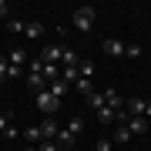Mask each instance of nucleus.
Segmentation results:
<instances>
[{
    "mask_svg": "<svg viewBox=\"0 0 151 151\" xmlns=\"http://www.w3.org/2000/svg\"><path fill=\"white\" fill-rule=\"evenodd\" d=\"M94 20H97V10H94V7H77L74 17H70V24H74L81 34H91L94 30Z\"/></svg>",
    "mask_w": 151,
    "mask_h": 151,
    "instance_id": "1",
    "label": "nucleus"
},
{
    "mask_svg": "<svg viewBox=\"0 0 151 151\" xmlns=\"http://www.w3.org/2000/svg\"><path fill=\"white\" fill-rule=\"evenodd\" d=\"M37 108L50 118V114H57V111H60V97H54L50 91H40V94H37Z\"/></svg>",
    "mask_w": 151,
    "mask_h": 151,
    "instance_id": "2",
    "label": "nucleus"
},
{
    "mask_svg": "<svg viewBox=\"0 0 151 151\" xmlns=\"http://www.w3.org/2000/svg\"><path fill=\"white\" fill-rule=\"evenodd\" d=\"M60 57H64V47H60V44H47L44 54H40L44 64H60Z\"/></svg>",
    "mask_w": 151,
    "mask_h": 151,
    "instance_id": "3",
    "label": "nucleus"
},
{
    "mask_svg": "<svg viewBox=\"0 0 151 151\" xmlns=\"http://www.w3.org/2000/svg\"><path fill=\"white\" fill-rule=\"evenodd\" d=\"M40 134H44V141H54L57 134H60V124H57V118H44V124H40ZM40 141V145H44Z\"/></svg>",
    "mask_w": 151,
    "mask_h": 151,
    "instance_id": "4",
    "label": "nucleus"
},
{
    "mask_svg": "<svg viewBox=\"0 0 151 151\" xmlns=\"http://www.w3.org/2000/svg\"><path fill=\"white\" fill-rule=\"evenodd\" d=\"M145 108H148L145 97H128V104H124V111H128L131 118H145Z\"/></svg>",
    "mask_w": 151,
    "mask_h": 151,
    "instance_id": "5",
    "label": "nucleus"
},
{
    "mask_svg": "<svg viewBox=\"0 0 151 151\" xmlns=\"http://www.w3.org/2000/svg\"><path fill=\"white\" fill-rule=\"evenodd\" d=\"M101 47H104V54H108V57H124V44H121V40H114V37H108Z\"/></svg>",
    "mask_w": 151,
    "mask_h": 151,
    "instance_id": "6",
    "label": "nucleus"
},
{
    "mask_svg": "<svg viewBox=\"0 0 151 151\" xmlns=\"http://www.w3.org/2000/svg\"><path fill=\"white\" fill-rule=\"evenodd\" d=\"M128 131H131L134 138H141V134L148 131V118H128Z\"/></svg>",
    "mask_w": 151,
    "mask_h": 151,
    "instance_id": "7",
    "label": "nucleus"
},
{
    "mask_svg": "<svg viewBox=\"0 0 151 151\" xmlns=\"http://www.w3.org/2000/svg\"><path fill=\"white\" fill-rule=\"evenodd\" d=\"M54 141H57V148L64 151V148H74V145H77V134H70L67 128H60V134H57Z\"/></svg>",
    "mask_w": 151,
    "mask_h": 151,
    "instance_id": "8",
    "label": "nucleus"
},
{
    "mask_svg": "<svg viewBox=\"0 0 151 151\" xmlns=\"http://www.w3.org/2000/svg\"><path fill=\"white\" fill-rule=\"evenodd\" d=\"M118 114H121V111H114L111 104H104V108L97 111V121H101V124H114V121H118Z\"/></svg>",
    "mask_w": 151,
    "mask_h": 151,
    "instance_id": "9",
    "label": "nucleus"
},
{
    "mask_svg": "<svg viewBox=\"0 0 151 151\" xmlns=\"http://www.w3.org/2000/svg\"><path fill=\"white\" fill-rule=\"evenodd\" d=\"M7 60H10V67H24V64H27V50H20V47H14L10 54H7Z\"/></svg>",
    "mask_w": 151,
    "mask_h": 151,
    "instance_id": "10",
    "label": "nucleus"
},
{
    "mask_svg": "<svg viewBox=\"0 0 151 151\" xmlns=\"http://www.w3.org/2000/svg\"><path fill=\"white\" fill-rule=\"evenodd\" d=\"M24 141H30L34 148L44 141V134H40V124H34V128H24Z\"/></svg>",
    "mask_w": 151,
    "mask_h": 151,
    "instance_id": "11",
    "label": "nucleus"
},
{
    "mask_svg": "<svg viewBox=\"0 0 151 151\" xmlns=\"http://www.w3.org/2000/svg\"><path fill=\"white\" fill-rule=\"evenodd\" d=\"M27 84H30L37 94H40V91H47V77H44V74H27Z\"/></svg>",
    "mask_w": 151,
    "mask_h": 151,
    "instance_id": "12",
    "label": "nucleus"
},
{
    "mask_svg": "<svg viewBox=\"0 0 151 151\" xmlns=\"http://www.w3.org/2000/svg\"><path fill=\"white\" fill-rule=\"evenodd\" d=\"M47 91L54 97H64V94H70V84L67 81H54V84H47Z\"/></svg>",
    "mask_w": 151,
    "mask_h": 151,
    "instance_id": "13",
    "label": "nucleus"
},
{
    "mask_svg": "<svg viewBox=\"0 0 151 151\" xmlns=\"http://www.w3.org/2000/svg\"><path fill=\"white\" fill-rule=\"evenodd\" d=\"M87 104H91L94 111H101L104 104H108V97H104V91H94V94H87Z\"/></svg>",
    "mask_w": 151,
    "mask_h": 151,
    "instance_id": "14",
    "label": "nucleus"
},
{
    "mask_svg": "<svg viewBox=\"0 0 151 151\" xmlns=\"http://www.w3.org/2000/svg\"><path fill=\"white\" fill-rule=\"evenodd\" d=\"M74 91H77V94H84V97H87V94H94L91 77H77V81H74Z\"/></svg>",
    "mask_w": 151,
    "mask_h": 151,
    "instance_id": "15",
    "label": "nucleus"
},
{
    "mask_svg": "<svg viewBox=\"0 0 151 151\" xmlns=\"http://www.w3.org/2000/svg\"><path fill=\"white\" fill-rule=\"evenodd\" d=\"M10 81V60H7V54H0V84Z\"/></svg>",
    "mask_w": 151,
    "mask_h": 151,
    "instance_id": "16",
    "label": "nucleus"
},
{
    "mask_svg": "<svg viewBox=\"0 0 151 151\" xmlns=\"http://www.w3.org/2000/svg\"><path fill=\"white\" fill-rule=\"evenodd\" d=\"M131 138H134V134L128 131V124H118V131H114V141H121V145H128Z\"/></svg>",
    "mask_w": 151,
    "mask_h": 151,
    "instance_id": "17",
    "label": "nucleus"
},
{
    "mask_svg": "<svg viewBox=\"0 0 151 151\" xmlns=\"http://www.w3.org/2000/svg\"><path fill=\"white\" fill-rule=\"evenodd\" d=\"M44 77H47L50 84H54V81H60V67H57V64H44Z\"/></svg>",
    "mask_w": 151,
    "mask_h": 151,
    "instance_id": "18",
    "label": "nucleus"
},
{
    "mask_svg": "<svg viewBox=\"0 0 151 151\" xmlns=\"http://www.w3.org/2000/svg\"><path fill=\"white\" fill-rule=\"evenodd\" d=\"M60 64H64V67H77V64H81V57H77L74 50H67V47H64V57H60Z\"/></svg>",
    "mask_w": 151,
    "mask_h": 151,
    "instance_id": "19",
    "label": "nucleus"
},
{
    "mask_svg": "<svg viewBox=\"0 0 151 151\" xmlns=\"http://www.w3.org/2000/svg\"><path fill=\"white\" fill-rule=\"evenodd\" d=\"M24 27H27V24L17 20V17H10V20H7V30H10V34H24Z\"/></svg>",
    "mask_w": 151,
    "mask_h": 151,
    "instance_id": "20",
    "label": "nucleus"
},
{
    "mask_svg": "<svg viewBox=\"0 0 151 151\" xmlns=\"http://www.w3.org/2000/svg\"><path fill=\"white\" fill-rule=\"evenodd\" d=\"M24 34H27V37H40V34H44V27H40L37 20H30L27 27H24Z\"/></svg>",
    "mask_w": 151,
    "mask_h": 151,
    "instance_id": "21",
    "label": "nucleus"
},
{
    "mask_svg": "<svg viewBox=\"0 0 151 151\" xmlns=\"http://www.w3.org/2000/svg\"><path fill=\"white\" fill-rule=\"evenodd\" d=\"M67 131H70V134H77V138H81V131H84V121H81V118H70Z\"/></svg>",
    "mask_w": 151,
    "mask_h": 151,
    "instance_id": "22",
    "label": "nucleus"
},
{
    "mask_svg": "<svg viewBox=\"0 0 151 151\" xmlns=\"http://www.w3.org/2000/svg\"><path fill=\"white\" fill-rule=\"evenodd\" d=\"M77 74H81V77H91L94 74V64H91V60H81V64H77Z\"/></svg>",
    "mask_w": 151,
    "mask_h": 151,
    "instance_id": "23",
    "label": "nucleus"
},
{
    "mask_svg": "<svg viewBox=\"0 0 151 151\" xmlns=\"http://www.w3.org/2000/svg\"><path fill=\"white\" fill-rule=\"evenodd\" d=\"M10 118H14L10 111H4V114H0V134H7V131H10Z\"/></svg>",
    "mask_w": 151,
    "mask_h": 151,
    "instance_id": "24",
    "label": "nucleus"
},
{
    "mask_svg": "<svg viewBox=\"0 0 151 151\" xmlns=\"http://www.w3.org/2000/svg\"><path fill=\"white\" fill-rule=\"evenodd\" d=\"M124 54H128V57H141V44H128Z\"/></svg>",
    "mask_w": 151,
    "mask_h": 151,
    "instance_id": "25",
    "label": "nucleus"
},
{
    "mask_svg": "<svg viewBox=\"0 0 151 151\" xmlns=\"http://www.w3.org/2000/svg\"><path fill=\"white\" fill-rule=\"evenodd\" d=\"M37 151H60L57 141H44V145H37Z\"/></svg>",
    "mask_w": 151,
    "mask_h": 151,
    "instance_id": "26",
    "label": "nucleus"
},
{
    "mask_svg": "<svg viewBox=\"0 0 151 151\" xmlns=\"http://www.w3.org/2000/svg\"><path fill=\"white\" fill-rule=\"evenodd\" d=\"M10 14V4H7V0H0V17H7Z\"/></svg>",
    "mask_w": 151,
    "mask_h": 151,
    "instance_id": "27",
    "label": "nucleus"
},
{
    "mask_svg": "<svg viewBox=\"0 0 151 151\" xmlns=\"http://www.w3.org/2000/svg\"><path fill=\"white\" fill-rule=\"evenodd\" d=\"M111 145L114 141H97V151H111Z\"/></svg>",
    "mask_w": 151,
    "mask_h": 151,
    "instance_id": "28",
    "label": "nucleus"
},
{
    "mask_svg": "<svg viewBox=\"0 0 151 151\" xmlns=\"http://www.w3.org/2000/svg\"><path fill=\"white\" fill-rule=\"evenodd\" d=\"M145 118H151V101H148V108H145Z\"/></svg>",
    "mask_w": 151,
    "mask_h": 151,
    "instance_id": "29",
    "label": "nucleus"
},
{
    "mask_svg": "<svg viewBox=\"0 0 151 151\" xmlns=\"http://www.w3.org/2000/svg\"><path fill=\"white\" fill-rule=\"evenodd\" d=\"M24 151H37V148H24Z\"/></svg>",
    "mask_w": 151,
    "mask_h": 151,
    "instance_id": "30",
    "label": "nucleus"
},
{
    "mask_svg": "<svg viewBox=\"0 0 151 151\" xmlns=\"http://www.w3.org/2000/svg\"><path fill=\"white\" fill-rule=\"evenodd\" d=\"M131 151H138V148H131Z\"/></svg>",
    "mask_w": 151,
    "mask_h": 151,
    "instance_id": "31",
    "label": "nucleus"
}]
</instances>
